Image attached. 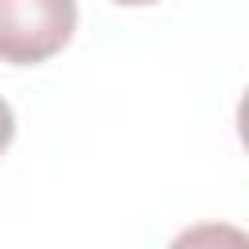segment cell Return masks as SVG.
Wrapping results in <instances>:
<instances>
[{
  "mask_svg": "<svg viewBox=\"0 0 249 249\" xmlns=\"http://www.w3.org/2000/svg\"><path fill=\"white\" fill-rule=\"evenodd\" d=\"M78 31V0H0V62L39 66Z\"/></svg>",
  "mask_w": 249,
  "mask_h": 249,
  "instance_id": "obj_1",
  "label": "cell"
},
{
  "mask_svg": "<svg viewBox=\"0 0 249 249\" xmlns=\"http://www.w3.org/2000/svg\"><path fill=\"white\" fill-rule=\"evenodd\" d=\"M167 249H249V233L230 222H198L175 233Z\"/></svg>",
  "mask_w": 249,
  "mask_h": 249,
  "instance_id": "obj_2",
  "label": "cell"
},
{
  "mask_svg": "<svg viewBox=\"0 0 249 249\" xmlns=\"http://www.w3.org/2000/svg\"><path fill=\"white\" fill-rule=\"evenodd\" d=\"M12 136H16V113H12V105H8L4 97H0V156L8 152Z\"/></svg>",
  "mask_w": 249,
  "mask_h": 249,
  "instance_id": "obj_3",
  "label": "cell"
},
{
  "mask_svg": "<svg viewBox=\"0 0 249 249\" xmlns=\"http://www.w3.org/2000/svg\"><path fill=\"white\" fill-rule=\"evenodd\" d=\"M237 136H241V144H245V152H249V89H245L241 101H237Z\"/></svg>",
  "mask_w": 249,
  "mask_h": 249,
  "instance_id": "obj_4",
  "label": "cell"
},
{
  "mask_svg": "<svg viewBox=\"0 0 249 249\" xmlns=\"http://www.w3.org/2000/svg\"><path fill=\"white\" fill-rule=\"evenodd\" d=\"M113 4H121V8H148V4H156V0H113Z\"/></svg>",
  "mask_w": 249,
  "mask_h": 249,
  "instance_id": "obj_5",
  "label": "cell"
}]
</instances>
